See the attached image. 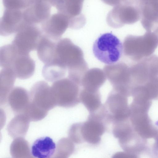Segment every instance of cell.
<instances>
[{"instance_id": "603a6c76", "label": "cell", "mask_w": 158, "mask_h": 158, "mask_svg": "<svg viewBox=\"0 0 158 158\" xmlns=\"http://www.w3.org/2000/svg\"><path fill=\"white\" fill-rule=\"evenodd\" d=\"M67 70L57 62L52 60L45 64L42 70V74L46 81L54 82L64 78Z\"/></svg>"}, {"instance_id": "ffe728a7", "label": "cell", "mask_w": 158, "mask_h": 158, "mask_svg": "<svg viewBox=\"0 0 158 158\" xmlns=\"http://www.w3.org/2000/svg\"><path fill=\"white\" fill-rule=\"evenodd\" d=\"M30 121L23 114H16L8 124L7 129L12 138L23 137L26 135Z\"/></svg>"}, {"instance_id": "d4e9b609", "label": "cell", "mask_w": 158, "mask_h": 158, "mask_svg": "<svg viewBox=\"0 0 158 158\" xmlns=\"http://www.w3.org/2000/svg\"><path fill=\"white\" fill-rule=\"evenodd\" d=\"M74 143L69 137L63 138L57 142L52 158H68L74 152Z\"/></svg>"}, {"instance_id": "f1b7e54d", "label": "cell", "mask_w": 158, "mask_h": 158, "mask_svg": "<svg viewBox=\"0 0 158 158\" xmlns=\"http://www.w3.org/2000/svg\"><path fill=\"white\" fill-rule=\"evenodd\" d=\"M155 34L158 41V27L156 28L153 32Z\"/></svg>"}, {"instance_id": "7c38bea8", "label": "cell", "mask_w": 158, "mask_h": 158, "mask_svg": "<svg viewBox=\"0 0 158 158\" xmlns=\"http://www.w3.org/2000/svg\"><path fill=\"white\" fill-rule=\"evenodd\" d=\"M70 19L59 12L50 15L41 23L43 33L52 40L57 41L69 27Z\"/></svg>"}, {"instance_id": "6da1fadb", "label": "cell", "mask_w": 158, "mask_h": 158, "mask_svg": "<svg viewBox=\"0 0 158 158\" xmlns=\"http://www.w3.org/2000/svg\"><path fill=\"white\" fill-rule=\"evenodd\" d=\"M54 60L68 70V77L81 85L82 79L88 70L82 49L68 38L57 42Z\"/></svg>"}, {"instance_id": "9c48e42d", "label": "cell", "mask_w": 158, "mask_h": 158, "mask_svg": "<svg viewBox=\"0 0 158 158\" xmlns=\"http://www.w3.org/2000/svg\"><path fill=\"white\" fill-rule=\"evenodd\" d=\"M6 69H11L16 77L24 80L33 75L35 63L29 54L20 53L16 49L12 54Z\"/></svg>"}, {"instance_id": "d6986e66", "label": "cell", "mask_w": 158, "mask_h": 158, "mask_svg": "<svg viewBox=\"0 0 158 158\" xmlns=\"http://www.w3.org/2000/svg\"><path fill=\"white\" fill-rule=\"evenodd\" d=\"M57 41L52 40L43 33L36 50L39 58L44 64L53 59Z\"/></svg>"}, {"instance_id": "e0dca14e", "label": "cell", "mask_w": 158, "mask_h": 158, "mask_svg": "<svg viewBox=\"0 0 158 158\" xmlns=\"http://www.w3.org/2000/svg\"><path fill=\"white\" fill-rule=\"evenodd\" d=\"M106 77L102 70L98 68L88 69L81 80L82 88L93 90H99L106 80Z\"/></svg>"}, {"instance_id": "9a60e30c", "label": "cell", "mask_w": 158, "mask_h": 158, "mask_svg": "<svg viewBox=\"0 0 158 158\" xmlns=\"http://www.w3.org/2000/svg\"><path fill=\"white\" fill-rule=\"evenodd\" d=\"M30 101L29 93L19 86L13 88L7 98V102L16 114H23Z\"/></svg>"}, {"instance_id": "5b68a950", "label": "cell", "mask_w": 158, "mask_h": 158, "mask_svg": "<svg viewBox=\"0 0 158 158\" xmlns=\"http://www.w3.org/2000/svg\"><path fill=\"white\" fill-rule=\"evenodd\" d=\"M81 86L69 78H63L54 82L51 90L57 106L72 107L80 102Z\"/></svg>"}, {"instance_id": "8992f818", "label": "cell", "mask_w": 158, "mask_h": 158, "mask_svg": "<svg viewBox=\"0 0 158 158\" xmlns=\"http://www.w3.org/2000/svg\"><path fill=\"white\" fill-rule=\"evenodd\" d=\"M103 71L113 89L128 97L131 96L132 84L130 66L120 61L105 65Z\"/></svg>"}, {"instance_id": "7402d4cb", "label": "cell", "mask_w": 158, "mask_h": 158, "mask_svg": "<svg viewBox=\"0 0 158 158\" xmlns=\"http://www.w3.org/2000/svg\"><path fill=\"white\" fill-rule=\"evenodd\" d=\"M16 78L10 69H2L0 73V99L1 105L6 104L8 95L13 87Z\"/></svg>"}, {"instance_id": "ba28073f", "label": "cell", "mask_w": 158, "mask_h": 158, "mask_svg": "<svg viewBox=\"0 0 158 158\" xmlns=\"http://www.w3.org/2000/svg\"><path fill=\"white\" fill-rule=\"evenodd\" d=\"M43 32L36 25L27 24L16 33L11 44L22 53L36 50Z\"/></svg>"}, {"instance_id": "3957f363", "label": "cell", "mask_w": 158, "mask_h": 158, "mask_svg": "<svg viewBox=\"0 0 158 158\" xmlns=\"http://www.w3.org/2000/svg\"><path fill=\"white\" fill-rule=\"evenodd\" d=\"M93 51L101 62L110 64L117 62L123 53V44L120 40L111 33L100 35L94 42Z\"/></svg>"}, {"instance_id": "2e32d148", "label": "cell", "mask_w": 158, "mask_h": 158, "mask_svg": "<svg viewBox=\"0 0 158 158\" xmlns=\"http://www.w3.org/2000/svg\"><path fill=\"white\" fill-rule=\"evenodd\" d=\"M56 148V144L51 138L43 137L34 142L31 147V153L32 155L35 158H52Z\"/></svg>"}, {"instance_id": "8fae6325", "label": "cell", "mask_w": 158, "mask_h": 158, "mask_svg": "<svg viewBox=\"0 0 158 158\" xmlns=\"http://www.w3.org/2000/svg\"><path fill=\"white\" fill-rule=\"evenodd\" d=\"M137 12L136 7L121 3L114 6L109 12L106 21L110 27L119 28L125 24H132L136 22L137 15H139Z\"/></svg>"}, {"instance_id": "484cf974", "label": "cell", "mask_w": 158, "mask_h": 158, "mask_svg": "<svg viewBox=\"0 0 158 158\" xmlns=\"http://www.w3.org/2000/svg\"><path fill=\"white\" fill-rule=\"evenodd\" d=\"M48 112L37 107L30 101L23 114L26 116L30 121L36 122L44 118Z\"/></svg>"}, {"instance_id": "f546056e", "label": "cell", "mask_w": 158, "mask_h": 158, "mask_svg": "<svg viewBox=\"0 0 158 158\" xmlns=\"http://www.w3.org/2000/svg\"><path fill=\"white\" fill-rule=\"evenodd\" d=\"M42 0L49 2L51 5L52 6H53L54 0Z\"/></svg>"}, {"instance_id": "83f0119b", "label": "cell", "mask_w": 158, "mask_h": 158, "mask_svg": "<svg viewBox=\"0 0 158 158\" xmlns=\"http://www.w3.org/2000/svg\"><path fill=\"white\" fill-rule=\"evenodd\" d=\"M107 4L115 6L121 3V0H102Z\"/></svg>"}, {"instance_id": "4316f807", "label": "cell", "mask_w": 158, "mask_h": 158, "mask_svg": "<svg viewBox=\"0 0 158 158\" xmlns=\"http://www.w3.org/2000/svg\"><path fill=\"white\" fill-rule=\"evenodd\" d=\"M35 0H2L5 9L23 10L32 3Z\"/></svg>"}, {"instance_id": "7a4b0ae2", "label": "cell", "mask_w": 158, "mask_h": 158, "mask_svg": "<svg viewBox=\"0 0 158 158\" xmlns=\"http://www.w3.org/2000/svg\"><path fill=\"white\" fill-rule=\"evenodd\" d=\"M123 46L124 55L138 62L152 55L158 47V41L153 32L147 31L142 35H127Z\"/></svg>"}, {"instance_id": "5bb4252c", "label": "cell", "mask_w": 158, "mask_h": 158, "mask_svg": "<svg viewBox=\"0 0 158 158\" xmlns=\"http://www.w3.org/2000/svg\"><path fill=\"white\" fill-rule=\"evenodd\" d=\"M52 6L42 0H35L33 3L23 10L24 19L28 24L41 23L51 15Z\"/></svg>"}, {"instance_id": "44dd1931", "label": "cell", "mask_w": 158, "mask_h": 158, "mask_svg": "<svg viewBox=\"0 0 158 158\" xmlns=\"http://www.w3.org/2000/svg\"><path fill=\"white\" fill-rule=\"evenodd\" d=\"M79 99L80 102L89 113L97 111L102 105L99 90H90L82 88L80 91Z\"/></svg>"}, {"instance_id": "277c9868", "label": "cell", "mask_w": 158, "mask_h": 158, "mask_svg": "<svg viewBox=\"0 0 158 158\" xmlns=\"http://www.w3.org/2000/svg\"><path fill=\"white\" fill-rule=\"evenodd\" d=\"M128 98L123 94L113 89L101 108L107 123H113L129 118L130 106Z\"/></svg>"}, {"instance_id": "30bf717a", "label": "cell", "mask_w": 158, "mask_h": 158, "mask_svg": "<svg viewBox=\"0 0 158 158\" xmlns=\"http://www.w3.org/2000/svg\"><path fill=\"white\" fill-rule=\"evenodd\" d=\"M30 102L43 110L48 111L57 106L51 87L45 81L35 83L29 92Z\"/></svg>"}, {"instance_id": "4fadbf2b", "label": "cell", "mask_w": 158, "mask_h": 158, "mask_svg": "<svg viewBox=\"0 0 158 158\" xmlns=\"http://www.w3.org/2000/svg\"><path fill=\"white\" fill-rule=\"evenodd\" d=\"M23 10L5 9L0 19V34L7 36L16 33L27 24L24 20Z\"/></svg>"}, {"instance_id": "52a82bcc", "label": "cell", "mask_w": 158, "mask_h": 158, "mask_svg": "<svg viewBox=\"0 0 158 158\" xmlns=\"http://www.w3.org/2000/svg\"><path fill=\"white\" fill-rule=\"evenodd\" d=\"M89 113L87 120L80 123V136L82 143L97 145L106 129L107 123L100 110Z\"/></svg>"}, {"instance_id": "ac0fdd59", "label": "cell", "mask_w": 158, "mask_h": 158, "mask_svg": "<svg viewBox=\"0 0 158 158\" xmlns=\"http://www.w3.org/2000/svg\"><path fill=\"white\" fill-rule=\"evenodd\" d=\"M84 0H54L53 6L58 12L67 16L70 19L81 16Z\"/></svg>"}, {"instance_id": "cb8c5ba5", "label": "cell", "mask_w": 158, "mask_h": 158, "mask_svg": "<svg viewBox=\"0 0 158 158\" xmlns=\"http://www.w3.org/2000/svg\"><path fill=\"white\" fill-rule=\"evenodd\" d=\"M12 156L15 158L33 157L29 143L23 137L15 138L12 142L10 148Z\"/></svg>"}]
</instances>
